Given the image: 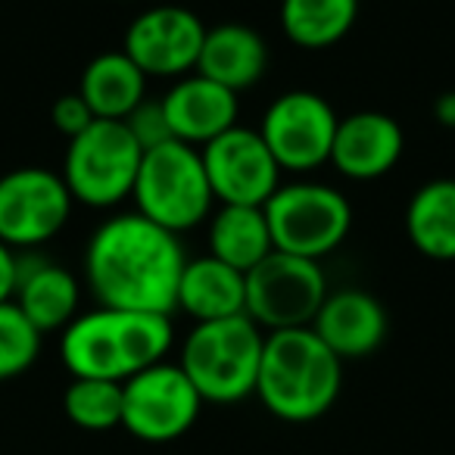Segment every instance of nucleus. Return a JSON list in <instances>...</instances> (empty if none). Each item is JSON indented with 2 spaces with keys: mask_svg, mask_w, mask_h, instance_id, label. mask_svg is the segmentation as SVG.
Listing matches in <instances>:
<instances>
[{
  "mask_svg": "<svg viewBox=\"0 0 455 455\" xmlns=\"http://www.w3.org/2000/svg\"><path fill=\"white\" fill-rule=\"evenodd\" d=\"M181 237L140 212L107 219L84 250V284L97 306L172 315L184 272Z\"/></svg>",
  "mask_w": 455,
  "mask_h": 455,
  "instance_id": "nucleus-1",
  "label": "nucleus"
},
{
  "mask_svg": "<svg viewBox=\"0 0 455 455\" xmlns=\"http://www.w3.org/2000/svg\"><path fill=\"white\" fill-rule=\"evenodd\" d=\"M175 347V324L163 312H132L97 306L82 312L60 334V359L72 378L125 384L144 368L165 362Z\"/></svg>",
  "mask_w": 455,
  "mask_h": 455,
  "instance_id": "nucleus-2",
  "label": "nucleus"
},
{
  "mask_svg": "<svg viewBox=\"0 0 455 455\" xmlns=\"http://www.w3.org/2000/svg\"><path fill=\"white\" fill-rule=\"evenodd\" d=\"M343 387V359L312 328L266 334L256 396L275 418L306 424L334 409Z\"/></svg>",
  "mask_w": 455,
  "mask_h": 455,
  "instance_id": "nucleus-3",
  "label": "nucleus"
},
{
  "mask_svg": "<svg viewBox=\"0 0 455 455\" xmlns=\"http://www.w3.org/2000/svg\"><path fill=\"white\" fill-rule=\"evenodd\" d=\"M266 331L250 315L194 324L181 343L178 365L203 403L231 405L256 393Z\"/></svg>",
  "mask_w": 455,
  "mask_h": 455,
  "instance_id": "nucleus-4",
  "label": "nucleus"
},
{
  "mask_svg": "<svg viewBox=\"0 0 455 455\" xmlns=\"http://www.w3.org/2000/svg\"><path fill=\"white\" fill-rule=\"evenodd\" d=\"M132 200L134 212L178 237L200 228L212 215L215 203L200 150L181 140L144 150Z\"/></svg>",
  "mask_w": 455,
  "mask_h": 455,
  "instance_id": "nucleus-5",
  "label": "nucleus"
},
{
  "mask_svg": "<svg viewBox=\"0 0 455 455\" xmlns=\"http://www.w3.org/2000/svg\"><path fill=\"white\" fill-rule=\"evenodd\" d=\"M275 250L322 262L331 256L353 228V206L337 188L322 181L281 184L266 206Z\"/></svg>",
  "mask_w": 455,
  "mask_h": 455,
  "instance_id": "nucleus-6",
  "label": "nucleus"
},
{
  "mask_svg": "<svg viewBox=\"0 0 455 455\" xmlns=\"http://www.w3.org/2000/svg\"><path fill=\"white\" fill-rule=\"evenodd\" d=\"M144 147L125 122L97 119L88 132L69 140L63 159V181L72 200L91 209H113L134 190Z\"/></svg>",
  "mask_w": 455,
  "mask_h": 455,
  "instance_id": "nucleus-7",
  "label": "nucleus"
},
{
  "mask_svg": "<svg viewBox=\"0 0 455 455\" xmlns=\"http://www.w3.org/2000/svg\"><path fill=\"white\" fill-rule=\"evenodd\" d=\"M328 293L322 262L275 250L247 272V315L266 334L309 328Z\"/></svg>",
  "mask_w": 455,
  "mask_h": 455,
  "instance_id": "nucleus-8",
  "label": "nucleus"
},
{
  "mask_svg": "<svg viewBox=\"0 0 455 455\" xmlns=\"http://www.w3.org/2000/svg\"><path fill=\"white\" fill-rule=\"evenodd\" d=\"M122 427L140 443H172L196 424L203 396L178 362H159L122 384Z\"/></svg>",
  "mask_w": 455,
  "mask_h": 455,
  "instance_id": "nucleus-9",
  "label": "nucleus"
},
{
  "mask_svg": "<svg viewBox=\"0 0 455 455\" xmlns=\"http://www.w3.org/2000/svg\"><path fill=\"white\" fill-rule=\"evenodd\" d=\"M72 206L76 200L60 172L44 165L7 172L0 178V241L28 253L63 231Z\"/></svg>",
  "mask_w": 455,
  "mask_h": 455,
  "instance_id": "nucleus-10",
  "label": "nucleus"
},
{
  "mask_svg": "<svg viewBox=\"0 0 455 455\" xmlns=\"http://www.w3.org/2000/svg\"><path fill=\"white\" fill-rule=\"evenodd\" d=\"M337 122L328 100L315 91H287L262 116L259 134L281 172H315L331 163Z\"/></svg>",
  "mask_w": 455,
  "mask_h": 455,
  "instance_id": "nucleus-11",
  "label": "nucleus"
},
{
  "mask_svg": "<svg viewBox=\"0 0 455 455\" xmlns=\"http://www.w3.org/2000/svg\"><path fill=\"white\" fill-rule=\"evenodd\" d=\"M203 169L215 203L221 206H266L281 188V165L262 140L259 128L235 125L200 147Z\"/></svg>",
  "mask_w": 455,
  "mask_h": 455,
  "instance_id": "nucleus-12",
  "label": "nucleus"
},
{
  "mask_svg": "<svg viewBox=\"0 0 455 455\" xmlns=\"http://www.w3.org/2000/svg\"><path fill=\"white\" fill-rule=\"evenodd\" d=\"M206 26L188 7L163 4L132 20L122 51L140 66L147 78H184L196 72Z\"/></svg>",
  "mask_w": 455,
  "mask_h": 455,
  "instance_id": "nucleus-13",
  "label": "nucleus"
},
{
  "mask_svg": "<svg viewBox=\"0 0 455 455\" xmlns=\"http://www.w3.org/2000/svg\"><path fill=\"white\" fill-rule=\"evenodd\" d=\"M403 150V125L378 109H362L337 122L331 165L349 181H378L396 169Z\"/></svg>",
  "mask_w": 455,
  "mask_h": 455,
  "instance_id": "nucleus-14",
  "label": "nucleus"
},
{
  "mask_svg": "<svg viewBox=\"0 0 455 455\" xmlns=\"http://www.w3.org/2000/svg\"><path fill=\"white\" fill-rule=\"evenodd\" d=\"M163 100L165 119H169L172 138L190 147H206L209 140H215L219 134L231 132L241 116V103H237L235 91L221 88V84L203 78L200 72L178 78Z\"/></svg>",
  "mask_w": 455,
  "mask_h": 455,
  "instance_id": "nucleus-15",
  "label": "nucleus"
},
{
  "mask_svg": "<svg viewBox=\"0 0 455 455\" xmlns=\"http://www.w3.org/2000/svg\"><path fill=\"white\" fill-rule=\"evenodd\" d=\"M337 359H365L378 353L387 337V309L380 299L359 287H343L324 297L318 315L309 324Z\"/></svg>",
  "mask_w": 455,
  "mask_h": 455,
  "instance_id": "nucleus-16",
  "label": "nucleus"
},
{
  "mask_svg": "<svg viewBox=\"0 0 455 455\" xmlns=\"http://www.w3.org/2000/svg\"><path fill=\"white\" fill-rule=\"evenodd\" d=\"M13 303L41 334H63L82 315V284L69 268L53 266L41 256H20Z\"/></svg>",
  "mask_w": 455,
  "mask_h": 455,
  "instance_id": "nucleus-17",
  "label": "nucleus"
},
{
  "mask_svg": "<svg viewBox=\"0 0 455 455\" xmlns=\"http://www.w3.org/2000/svg\"><path fill=\"white\" fill-rule=\"evenodd\" d=\"M268 69V47L256 28L243 22H221L206 28L196 72L221 88L241 91L253 88Z\"/></svg>",
  "mask_w": 455,
  "mask_h": 455,
  "instance_id": "nucleus-18",
  "label": "nucleus"
},
{
  "mask_svg": "<svg viewBox=\"0 0 455 455\" xmlns=\"http://www.w3.org/2000/svg\"><path fill=\"white\" fill-rule=\"evenodd\" d=\"M175 312L190 315L196 324L247 315V275L209 253L188 259L178 281Z\"/></svg>",
  "mask_w": 455,
  "mask_h": 455,
  "instance_id": "nucleus-19",
  "label": "nucleus"
},
{
  "mask_svg": "<svg viewBox=\"0 0 455 455\" xmlns=\"http://www.w3.org/2000/svg\"><path fill=\"white\" fill-rule=\"evenodd\" d=\"M147 82L150 78L125 51H107L84 66L78 94L97 119L125 122L147 100Z\"/></svg>",
  "mask_w": 455,
  "mask_h": 455,
  "instance_id": "nucleus-20",
  "label": "nucleus"
},
{
  "mask_svg": "<svg viewBox=\"0 0 455 455\" xmlns=\"http://www.w3.org/2000/svg\"><path fill=\"white\" fill-rule=\"evenodd\" d=\"M405 235L421 256L455 262V178H434L405 206Z\"/></svg>",
  "mask_w": 455,
  "mask_h": 455,
  "instance_id": "nucleus-21",
  "label": "nucleus"
},
{
  "mask_svg": "<svg viewBox=\"0 0 455 455\" xmlns=\"http://www.w3.org/2000/svg\"><path fill=\"white\" fill-rule=\"evenodd\" d=\"M209 256L237 272H253L268 253H275L272 231L262 206H221L209 215Z\"/></svg>",
  "mask_w": 455,
  "mask_h": 455,
  "instance_id": "nucleus-22",
  "label": "nucleus"
},
{
  "mask_svg": "<svg viewBox=\"0 0 455 455\" xmlns=\"http://www.w3.org/2000/svg\"><path fill=\"white\" fill-rule=\"evenodd\" d=\"M359 0H281V28L303 51H328L353 32Z\"/></svg>",
  "mask_w": 455,
  "mask_h": 455,
  "instance_id": "nucleus-23",
  "label": "nucleus"
},
{
  "mask_svg": "<svg viewBox=\"0 0 455 455\" xmlns=\"http://www.w3.org/2000/svg\"><path fill=\"white\" fill-rule=\"evenodd\" d=\"M122 393L119 380L72 378L63 393V411L82 430H113L122 427Z\"/></svg>",
  "mask_w": 455,
  "mask_h": 455,
  "instance_id": "nucleus-24",
  "label": "nucleus"
},
{
  "mask_svg": "<svg viewBox=\"0 0 455 455\" xmlns=\"http://www.w3.org/2000/svg\"><path fill=\"white\" fill-rule=\"evenodd\" d=\"M41 331L20 312V306L0 303V384L26 374L41 355Z\"/></svg>",
  "mask_w": 455,
  "mask_h": 455,
  "instance_id": "nucleus-25",
  "label": "nucleus"
},
{
  "mask_svg": "<svg viewBox=\"0 0 455 455\" xmlns=\"http://www.w3.org/2000/svg\"><path fill=\"white\" fill-rule=\"evenodd\" d=\"M128 132L134 134L144 150H153L159 144H169L172 138V128H169V119H165V109H163V100H144L132 116L125 119Z\"/></svg>",
  "mask_w": 455,
  "mask_h": 455,
  "instance_id": "nucleus-26",
  "label": "nucleus"
},
{
  "mask_svg": "<svg viewBox=\"0 0 455 455\" xmlns=\"http://www.w3.org/2000/svg\"><path fill=\"white\" fill-rule=\"evenodd\" d=\"M51 122L66 140H72V138H78L82 132H88V128L97 122V116L91 113V107L84 103V97L78 94V91H72V94H63V97H57V100H53Z\"/></svg>",
  "mask_w": 455,
  "mask_h": 455,
  "instance_id": "nucleus-27",
  "label": "nucleus"
},
{
  "mask_svg": "<svg viewBox=\"0 0 455 455\" xmlns=\"http://www.w3.org/2000/svg\"><path fill=\"white\" fill-rule=\"evenodd\" d=\"M20 281V253L0 241V303H10Z\"/></svg>",
  "mask_w": 455,
  "mask_h": 455,
  "instance_id": "nucleus-28",
  "label": "nucleus"
},
{
  "mask_svg": "<svg viewBox=\"0 0 455 455\" xmlns=\"http://www.w3.org/2000/svg\"><path fill=\"white\" fill-rule=\"evenodd\" d=\"M434 116L443 128H455V91H446L443 97H436Z\"/></svg>",
  "mask_w": 455,
  "mask_h": 455,
  "instance_id": "nucleus-29",
  "label": "nucleus"
}]
</instances>
